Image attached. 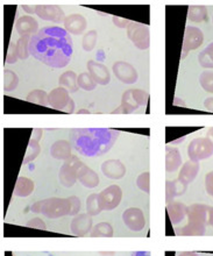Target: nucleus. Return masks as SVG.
Listing matches in <instances>:
<instances>
[{"label":"nucleus","mask_w":213,"mask_h":256,"mask_svg":"<svg viewBox=\"0 0 213 256\" xmlns=\"http://www.w3.org/2000/svg\"><path fill=\"white\" fill-rule=\"evenodd\" d=\"M102 172L106 176L112 177V178H119L125 174V169L119 161H108L102 166Z\"/></svg>","instance_id":"16"},{"label":"nucleus","mask_w":213,"mask_h":256,"mask_svg":"<svg viewBox=\"0 0 213 256\" xmlns=\"http://www.w3.org/2000/svg\"><path fill=\"white\" fill-rule=\"evenodd\" d=\"M77 83H78V86L83 88L85 91H92L94 90L96 86H97L96 80L92 78V76L88 72H82L78 74Z\"/></svg>","instance_id":"21"},{"label":"nucleus","mask_w":213,"mask_h":256,"mask_svg":"<svg viewBox=\"0 0 213 256\" xmlns=\"http://www.w3.org/2000/svg\"><path fill=\"white\" fill-rule=\"evenodd\" d=\"M88 71L97 84L108 85L110 83V80H111V74H110L108 66H104L102 63H99L96 61H88Z\"/></svg>","instance_id":"9"},{"label":"nucleus","mask_w":213,"mask_h":256,"mask_svg":"<svg viewBox=\"0 0 213 256\" xmlns=\"http://www.w3.org/2000/svg\"><path fill=\"white\" fill-rule=\"evenodd\" d=\"M98 40V33L96 30H88V33H85L83 36V41H82V46L85 52H92L97 44Z\"/></svg>","instance_id":"22"},{"label":"nucleus","mask_w":213,"mask_h":256,"mask_svg":"<svg viewBox=\"0 0 213 256\" xmlns=\"http://www.w3.org/2000/svg\"><path fill=\"white\" fill-rule=\"evenodd\" d=\"M18 58H19V55H18V50H16V44H14L13 41H12L8 46V50H7L6 63L14 64V63H16Z\"/></svg>","instance_id":"25"},{"label":"nucleus","mask_w":213,"mask_h":256,"mask_svg":"<svg viewBox=\"0 0 213 256\" xmlns=\"http://www.w3.org/2000/svg\"><path fill=\"white\" fill-rule=\"evenodd\" d=\"M72 99L70 98L69 96V91H66L64 88H54L50 94H49L48 97V102L50 108H55V110H61V111H66L69 104L71 102Z\"/></svg>","instance_id":"8"},{"label":"nucleus","mask_w":213,"mask_h":256,"mask_svg":"<svg viewBox=\"0 0 213 256\" xmlns=\"http://www.w3.org/2000/svg\"><path fill=\"white\" fill-rule=\"evenodd\" d=\"M148 94L139 88H133L124 92L122 97V104L113 113H133L138 108H144L147 104Z\"/></svg>","instance_id":"3"},{"label":"nucleus","mask_w":213,"mask_h":256,"mask_svg":"<svg viewBox=\"0 0 213 256\" xmlns=\"http://www.w3.org/2000/svg\"><path fill=\"white\" fill-rule=\"evenodd\" d=\"M72 52V38L64 28L44 27L30 38V52L48 66H66Z\"/></svg>","instance_id":"1"},{"label":"nucleus","mask_w":213,"mask_h":256,"mask_svg":"<svg viewBox=\"0 0 213 256\" xmlns=\"http://www.w3.org/2000/svg\"><path fill=\"white\" fill-rule=\"evenodd\" d=\"M35 14H38V18L42 20L52 21L55 24L64 22L66 16L63 10L58 5H36Z\"/></svg>","instance_id":"7"},{"label":"nucleus","mask_w":213,"mask_h":256,"mask_svg":"<svg viewBox=\"0 0 213 256\" xmlns=\"http://www.w3.org/2000/svg\"><path fill=\"white\" fill-rule=\"evenodd\" d=\"M112 20H113V22H114L116 26H118V27H120V28H125V27L127 28V27H128V24H130V20L124 19V18L113 16V18H112Z\"/></svg>","instance_id":"29"},{"label":"nucleus","mask_w":213,"mask_h":256,"mask_svg":"<svg viewBox=\"0 0 213 256\" xmlns=\"http://www.w3.org/2000/svg\"><path fill=\"white\" fill-rule=\"evenodd\" d=\"M198 62L205 69H213V42L198 56Z\"/></svg>","instance_id":"19"},{"label":"nucleus","mask_w":213,"mask_h":256,"mask_svg":"<svg viewBox=\"0 0 213 256\" xmlns=\"http://www.w3.org/2000/svg\"><path fill=\"white\" fill-rule=\"evenodd\" d=\"M78 113H80V114H83V113H90V112H88V110H80Z\"/></svg>","instance_id":"33"},{"label":"nucleus","mask_w":213,"mask_h":256,"mask_svg":"<svg viewBox=\"0 0 213 256\" xmlns=\"http://www.w3.org/2000/svg\"><path fill=\"white\" fill-rule=\"evenodd\" d=\"M38 21L30 16H24L19 18L16 22V30L20 38L22 36H30L32 34L38 33Z\"/></svg>","instance_id":"11"},{"label":"nucleus","mask_w":213,"mask_h":256,"mask_svg":"<svg viewBox=\"0 0 213 256\" xmlns=\"http://www.w3.org/2000/svg\"><path fill=\"white\" fill-rule=\"evenodd\" d=\"M102 206L106 208H112L118 205L120 199V190L118 186H111L102 194Z\"/></svg>","instance_id":"14"},{"label":"nucleus","mask_w":213,"mask_h":256,"mask_svg":"<svg viewBox=\"0 0 213 256\" xmlns=\"http://www.w3.org/2000/svg\"><path fill=\"white\" fill-rule=\"evenodd\" d=\"M213 152V146L206 138H200V140H194L191 144V147L189 148V155L192 158H206L210 156Z\"/></svg>","instance_id":"12"},{"label":"nucleus","mask_w":213,"mask_h":256,"mask_svg":"<svg viewBox=\"0 0 213 256\" xmlns=\"http://www.w3.org/2000/svg\"><path fill=\"white\" fill-rule=\"evenodd\" d=\"M204 41V34L198 27L188 26L184 32V40H183V55L182 58H186V55L191 50L200 48Z\"/></svg>","instance_id":"5"},{"label":"nucleus","mask_w":213,"mask_h":256,"mask_svg":"<svg viewBox=\"0 0 213 256\" xmlns=\"http://www.w3.org/2000/svg\"><path fill=\"white\" fill-rule=\"evenodd\" d=\"M166 161H168V166L170 164V162H172V169H175L177 166H178L180 163V158H178V152H177L176 149H172V152L168 155V158H166Z\"/></svg>","instance_id":"27"},{"label":"nucleus","mask_w":213,"mask_h":256,"mask_svg":"<svg viewBox=\"0 0 213 256\" xmlns=\"http://www.w3.org/2000/svg\"><path fill=\"white\" fill-rule=\"evenodd\" d=\"M91 225V220L90 218H86L85 216H82L80 218H77L74 220V224H72V227H74V232H77L78 228H84V230H88V227Z\"/></svg>","instance_id":"26"},{"label":"nucleus","mask_w":213,"mask_h":256,"mask_svg":"<svg viewBox=\"0 0 213 256\" xmlns=\"http://www.w3.org/2000/svg\"><path fill=\"white\" fill-rule=\"evenodd\" d=\"M124 222L133 230H140L144 225V218L140 210L130 208L124 213Z\"/></svg>","instance_id":"13"},{"label":"nucleus","mask_w":213,"mask_h":256,"mask_svg":"<svg viewBox=\"0 0 213 256\" xmlns=\"http://www.w3.org/2000/svg\"><path fill=\"white\" fill-rule=\"evenodd\" d=\"M21 7H22V10H26L28 14H33V13H35V10H36V6L30 7V6H27V5H21Z\"/></svg>","instance_id":"31"},{"label":"nucleus","mask_w":213,"mask_h":256,"mask_svg":"<svg viewBox=\"0 0 213 256\" xmlns=\"http://www.w3.org/2000/svg\"><path fill=\"white\" fill-rule=\"evenodd\" d=\"M30 36H22L16 42V50L20 60H26L30 55Z\"/></svg>","instance_id":"23"},{"label":"nucleus","mask_w":213,"mask_h":256,"mask_svg":"<svg viewBox=\"0 0 213 256\" xmlns=\"http://www.w3.org/2000/svg\"><path fill=\"white\" fill-rule=\"evenodd\" d=\"M88 21L80 14H70L64 20V30L69 34L80 35L86 30Z\"/></svg>","instance_id":"10"},{"label":"nucleus","mask_w":213,"mask_h":256,"mask_svg":"<svg viewBox=\"0 0 213 256\" xmlns=\"http://www.w3.org/2000/svg\"><path fill=\"white\" fill-rule=\"evenodd\" d=\"M202 88L208 94H213V71H204L200 77Z\"/></svg>","instance_id":"24"},{"label":"nucleus","mask_w":213,"mask_h":256,"mask_svg":"<svg viewBox=\"0 0 213 256\" xmlns=\"http://www.w3.org/2000/svg\"><path fill=\"white\" fill-rule=\"evenodd\" d=\"M18 84H19V78H18L16 72H13L12 70L8 69L4 71V91H14L16 88Z\"/></svg>","instance_id":"18"},{"label":"nucleus","mask_w":213,"mask_h":256,"mask_svg":"<svg viewBox=\"0 0 213 256\" xmlns=\"http://www.w3.org/2000/svg\"><path fill=\"white\" fill-rule=\"evenodd\" d=\"M204 108L206 111L213 112V97L211 98H206L204 102Z\"/></svg>","instance_id":"30"},{"label":"nucleus","mask_w":213,"mask_h":256,"mask_svg":"<svg viewBox=\"0 0 213 256\" xmlns=\"http://www.w3.org/2000/svg\"><path fill=\"white\" fill-rule=\"evenodd\" d=\"M132 256H150V254L148 252H136V253L132 254Z\"/></svg>","instance_id":"32"},{"label":"nucleus","mask_w":213,"mask_h":256,"mask_svg":"<svg viewBox=\"0 0 213 256\" xmlns=\"http://www.w3.org/2000/svg\"><path fill=\"white\" fill-rule=\"evenodd\" d=\"M78 76L74 71H66L63 72L58 78L60 86L64 88L66 91L69 92H76L78 90V83H77Z\"/></svg>","instance_id":"15"},{"label":"nucleus","mask_w":213,"mask_h":256,"mask_svg":"<svg viewBox=\"0 0 213 256\" xmlns=\"http://www.w3.org/2000/svg\"><path fill=\"white\" fill-rule=\"evenodd\" d=\"M96 228H98L96 232L94 233V236H97V234H102V236H111L112 234V230H111V227L108 224H100V225H98V227H96Z\"/></svg>","instance_id":"28"},{"label":"nucleus","mask_w":213,"mask_h":256,"mask_svg":"<svg viewBox=\"0 0 213 256\" xmlns=\"http://www.w3.org/2000/svg\"><path fill=\"white\" fill-rule=\"evenodd\" d=\"M119 138V132L108 128H80L74 130L71 144L80 155L94 158L108 152Z\"/></svg>","instance_id":"2"},{"label":"nucleus","mask_w":213,"mask_h":256,"mask_svg":"<svg viewBox=\"0 0 213 256\" xmlns=\"http://www.w3.org/2000/svg\"><path fill=\"white\" fill-rule=\"evenodd\" d=\"M48 97L49 94L44 90H33L28 94V96L26 97V100L30 102H34V104H38V105L47 106L49 105Z\"/></svg>","instance_id":"20"},{"label":"nucleus","mask_w":213,"mask_h":256,"mask_svg":"<svg viewBox=\"0 0 213 256\" xmlns=\"http://www.w3.org/2000/svg\"><path fill=\"white\" fill-rule=\"evenodd\" d=\"M188 18L194 22H203L208 18V10L205 6H191L188 10Z\"/></svg>","instance_id":"17"},{"label":"nucleus","mask_w":213,"mask_h":256,"mask_svg":"<svg viewBox=\"0 0 213 256\" xmlns=\"http://www.w3.org/2000/svg\"><path fill=\"white\" fill-rule=\"evenodd\" d=\"M127 35L132 44L141 50H146L150 46V32L149 27L144 24L130 21L127 27Z\"/></svg>","instance_id":"4"},{"label":"nucleus","mask_w":213,"mask_h":256,"mask_svg":"<svg viewBox=\"0 0 213 256\" xmlns=\"http://www.w3.org/2000/svg\"><path fill=\"white\" fill-rule=\"evenodd\" d=\"M113 74H116V77L118 78L120 82L125 84H134L138 82V78H139V74H138V71L136 68H134L132 64L124 62V61H118L113 64L112 66Z\"/></svg>","instance_id":"6"}]
</instances>
